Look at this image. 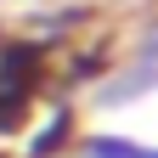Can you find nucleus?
I'll return each mask as SVG.
<instances>
[{"label":"nucleus","instance_id":"f257e3e1","mask_svg":"<svg viewBox=\"0 0 158 158\" xmlns=\"http://www.w3.org/2000/svg\"><path fill=\"white\" fill-rule=\"evenodd\" d=\"M62 135H68V113H56V124L34 135V152H28V158H51L56 147H62Z\"/></svg>","mask_w":158,"mask_h":158}]
</instances>
